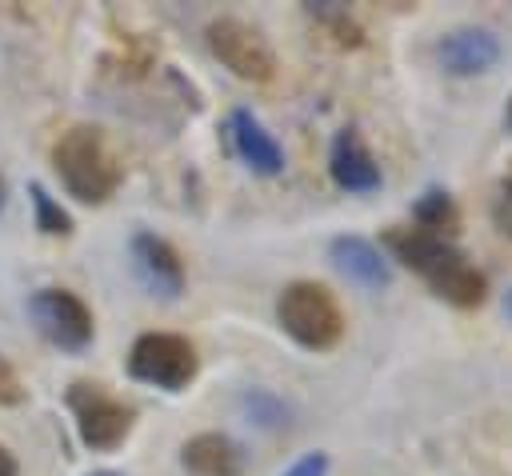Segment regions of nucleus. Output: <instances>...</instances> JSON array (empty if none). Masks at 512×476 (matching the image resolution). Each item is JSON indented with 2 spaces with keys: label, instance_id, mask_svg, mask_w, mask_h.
<instances>
[{
  "label": "nucleus",
  "instance_id": "7ed1b4c3",
  "mask_svg": "<svg viewBox=\"0 0 512 476\" xmlns=\"http://www.w3.org/2000/svg\"><path fill=\"white\" fill-rule=\"evenodd\" d=\"M276 324L308 352H324L344 336V316L336 296L316 280H292L276 296Z\"/></svg>",
  "mask_w": 512,
  "mask_h": 476
},
{
  "label": "nucleus",
  "instance_id": "dca6fc26",
  "mask_svg": "<svg viewBox=\"0 0 512 476\" xmlns=\"http://www.w3.org/2000/svg\"><path fill=\"white\" fill-rule=\"evenodd\" d=\"M316 12V20L340 40V44H360V28L352 24V16L344 12V8H336V4H328V8H312Z\"/></svg>",
  "mask_w": 512,
  "mask_h": 476
},
{
  "label": "nucleus",
  "instance_id": "1a4fd4ad",
  "mask_svg": "<svg viewBox=\"0 0 512 476\" xmlns=\"http://www.w3.org/2000/svg\"><path fill=\"white\" fill-rule=\"evenodd\" d=\"M328 260L336 264L340 276H348L360 288H388V280H392V264H388L384 248L364 236H336L328 244Z\"/></svg>",
  "mask_w": 512,
  "mask_h": 476
},
{
  "label": "nucleus",
  "instance_id": "6e6552de",
  "mask_svg": "<svg viewBox=\"0 0 512 476\" xmlns=\"http://www.w3.org/2000/svg\"><path fill=\"white\" fill-rule=\"evenodd\" d=\"M128 256H132V272L136 280L160 296V300H176L184 292V264H180V252L156 236V232H136L132 244H128Z\"/></svg>",
  "mask_w": 512,
  "mask_h": 476
},
{
  "label": "nucleus",
  "instance_id": "ddd939ff",
  "mask_svg": "<svg viewBox=\"0 0 512 476\" xmlns=\"http://www.w3.org/2000/svg\"><path fill=\"white\" fill-rule=\"evenodd\" d=\"M180 464L192 476H240L244 472V452L224 432H200V436L184 440Z\"/></svg>",
  "mask_w": 512,
  "mask_h": 476
},
{
  "label": "nucleus",
  "instance_id": "2eb2a0df",
  "mask_svg": "<svg viewBox=\"0 0 512 476\" xmlns=\"http://www.w3.org/2000/svg\"><path fill=\"white\" fill-rule=\"evenodd\" d=\"M28 196H32V208H36V228L44 236H68L72 232V216L48 196L44 184H28Z\"/></svg>",
  "mask_w": 512,
  "mask_h": 476
},
{
  "label": "nucleus",
  "instance_id": "5701e85b",
  "mask_svg": "<svg viewBox=\"0 0 512 476\" xmlns=\"http://www.w3.org/2000/svg\"><path fill=\"white\" fill-rule=\"evenodd\" d=\"M504 312L512 316V288H508V296H504Z\"/></svg>",
  "mask_w": 512,
  "mask_h": 476
},
{
  "label": "nucleus",
  "instance_id": "a211bd4d",
  "mask_svg": "<svg viewBox=\"0 0 512 476\" xmlns=\"http://www.w3.org/2000/svg\"><path fill=\"white\" fill-rule=\"evenodd\" d=\"M24 400H28L24 380L16 376V368L8 364V356H0V404H4V408H16V404H24Z\"/></svg>",
  "mask_w": 512,
  "mask_h": 476
},
{
  "label": "nucleus",
  "instance_id": "f03ea898",
  "mask_svg": "<svg viewBox=\"0 0 512 476\" xmlns=\"http://www.w3.org/2000/svg\"><path fill=\"white\" fill-rule=\"evenodd\" d=\"M52 168L68 188V196H76L80 204H104L124 176L108 140L92 124H76L60 132V140L52 144Z\"/></svg>",
  "mask_w": 512,
  "mask_h": 476
},
{
  "label": "nucleus",
  "instance_id": "412c9836",
  "mask_svg": "<svg viewBox=\"0 0 512 476\" xmlns=\"http://www.w3.org/2000/svg\"><path fill=\"white\" fill-rule=\"evenodd\" d=\"M0 476H20V464H16V456L8 448H0Z\"/></svg>",
  "mask_w": 512,
  "mask_h": 476
},
{
  "label": "nucleus",
  "instance_id": "b1692460",
  "mask_svg": "<svg viewBox=\"0 0 512 476\" xmlns=\"http://www.w3.org/2000/svg\"><path fill=\"white\" fill-rule=\"evenodd\" d=\"M92 476H124V472H112V468H100V472H92Z\"/></svg>",
  "mask_w": 512,
  "mask_h": 476
},
{
  "label": "nucleus",
  "instance_id": "0eeeda50",
  "mask_svg": "<svg viewBox=\"0 0 512 476\" xmlns=\"http://www.w3.org/2000/svg\"><path fill=\"white\" fill-rule=\"evenodd\" d=\"M28 316H32V324H36V332H40L48 344L64 348V352H84V348L92 344V332H96L92 312H88V304H84L76 292H68V288H40V292L28 300Z\"/></svg>",
  "mask_w": 512,
  "mask_h": 476
},
{
  "label": "nucleus",
  "instance_id": "9d476101",
  "mask_svg": "<svg viewBox=\"0 0 512 476\" xmlns=\"http://www.w3.org/2000/svg\"><path fill=\"white\" fill-rule=\"evenodd\" d=\"M228 140H232L236 156H240L252 172H260V176H276V172L284 168V152H280V144L272 140V132H268L248 108H232V112H228Z\"/></svg>",
  "mask_w": 512,
  "mask_h": 476
},
{
  "label": "nucleus",
  "instance_id": "f3484780",
  "mask_svg": "<svg viewBox=\"0 0 512 476\" xmlns=\"http://www.w3.org/2000/svg\"><path fill=\"white\" fill-rule=\"evenodd\" d=\"M244 408H248V416H252L256 424H264V428H272V424H280V420L288 416L268 392H252V396H244Z\"/></svg>",
  "mask_w": 512,
  "mask_h": 476
},
{
  "label": "nucleus",
  "instance_id": "4468645a",
  "mask_svg": "<svg viewBox=\"0 0 512 476\" xmlns=\"http://www.w3.org/2000/svg\"><path fill=\"white\" fill-rule=\"evenodd\" d=\"M412 216H416V228L420 232H428V236H448L452 228H456V204H452V196L448 192H440V188H428L420 200H416V208H412Z\"/></svg>",
  "mask_w": 512,
  "mask_h": 476
},
{
  "label": "nucleus",
  "instance_id": "6ab92c4d",
  "mask_svg": "<svg viewBox=\"0 0 512 476\" xmlns=\"http://www.w3.org/2000/svg\"><path fill=\"white\" fill-rule=\"evenodd\" d=\"M492 220L504 236H512V176H504L496 196H492Z\"/></svg>",
  "mask_w": 512,
  "mask_h": 476
},
{
  "label": "nucleus",
  "instance_id": "9b49d317",
  "mask_svg": "<svg viewBox=\"0 0 512 476\" xmlns=\"http://www.w3.org/2000/svg\"><path fill=\"white\" fill-rule=\"evenodd\" d=\"M444 72L452 76H480L500 60V44L484 28H452L436 48Z\"/></svg>",
  "mask_w": 512,
  "mask_h": 476
},
{
  "label": "nucleus",
  "instance_id": "20e7f679",
  "mask_svg": "<svg viewBox=\"0 0 512 476\" xmlns=\"http://www.w3.org/2000/svg\"><path fill=\"white\" fill-rule=\"evenodd\" d=\"M196 368H200L196 348L188 344V336H176V332H144L128 352V372L140 384H152L164 392L188 388Z\"/></svg>",
  "mask_w": 512,
  "mask_h": 476
},
{
  "label": "nucleus",
  "instance_id": "4be33fe9",
  "mask_svg": "<svg viewBox=\"0 0 512 476\" xmlns=\"http://www.w3.org/2000/svg\"><path fill=\"white\" fill-rule=\"evenodd\" d=\"M4 204H8V184H4V176H0V212H4Z\"/></svg>",
  "mask_w": 512,
  "mask_h": 476
},
{
  "label": "nucleus",
  "instance_id": "393cba45",
  "mask_svg": "<svg viewBox=\"0 0 512 476\" xmlns=\"http://www.w3.org/2000/svg\"><path fill=\"white\" fill-rule=\"evenodd\" d=\"M504 120H508V128H512V100H508V112H504Z\"/></svg>",
  "mask_w": 512,
  "mask_h": 476
},
{
  "label": "nucleus",
  "instance_id": "423d86ee",
  "mask_svg": "<svg viewBox=\"0 0 512 476\" xmlns=\"http://www.w3.org/2000/svg\"><path fill=\"white\" fill-rule=\"evenodd\" d=\"M68 408H72L84 448H92V452H112L132 432V408L124 400H116L112 392H104L100 384L76 380L68 388Z\"/></svg>",
  "mask_w": 512,
  "mask_h": 476
},
{
  "label": "nucleus",
  "instance_id": "f257e3e1",
  "mask_svg": "<svg viewBox=\"0 0 512 476\" xmlns=\"http://www.w3.org/2000/svg\"><path fill=\"white\" fill-rule=\"evenodd\" d=\"M384 248L400 264H408L412 272H420L428 280V288L440 300L456 304V308H476L484 300V292H488L484 272L476 264H468V256L456 252L440 236H428L420 228H388L384 232Z\"/></svg>",
  "mask_w": 512,
  "mask_h": 476
},
{
  "label": "nucleus",
  "instance_id": "f8f14e48",
  "mask_svg": "<svg viewBox=\"0 0 512 476\" xmlns=\"http://www.w3.org/2000/svg\"><path fill=\"white\" fill-rule=\"evenodd\" d=\"M328 172H332V180L344 192H372V188H380V164H376V156L368 152V144L352 128L336 132L332 152H328Z\"/></svg>",
  "mask_w": 512,
  "mask_h": 476
},
{
  "label": "nucleus",
  "instance_id": "aec40b11",
  "mask_svg": "<svg viewBox=\"0 0 512 476\" xmlns=\"http://www.w3.org/2000/svg\"><path fill=\"white\" fill-rule=\"evenodd\" d=\"M284 476H328V456H324V452H308V456H300Z\"/></svg>",
  "mask_w": 512,
  "mask_h": 476
},
{
  "label": "nucleus",
  "instance_id": "39448f33",
  "mask_svg": "<svg viewBox=\"0 0 512 476\" xmlns=\"http://www.w3.org/2000/svg\"><path fill=\"white\" fill-rule=\"evenodd\" d=\"M208 48H212V56H216L232 76H240V80H248V84H264V80H272V72H276V52H272V44L264 40L260 28H252V24L240 20V16H220V20H212V24H208Z\"/></svg>",
  "mask_w": 512,
  "mask_h": 476
}]
</instances>
